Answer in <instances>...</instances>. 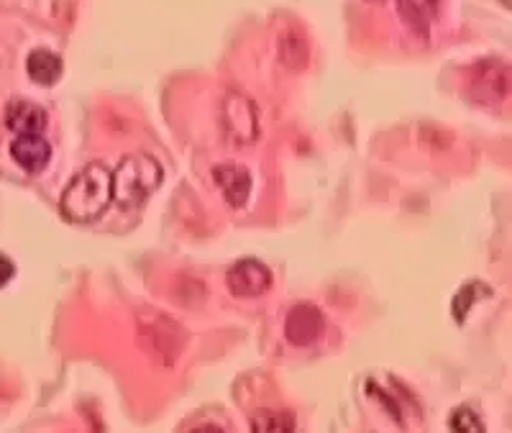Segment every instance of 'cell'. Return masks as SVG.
<instances>
[{
  "label": "cell",
  "mask_w": 512,
  "mask_h": 433,
  "mask_svg": "<svg viewBox=\"0 0 512 433\" xmlns=\"http://www.w3.org/2000/svg\"><path fill=\"white\" fill-rule=\"evenodd\" d=\"M113 203V172L103 162L85 164L62 190L59 213L72 223H93Z\"/></svg>",
  "instance_id": "cell-1"
},
{
  "label": "cell",
  "mask_w": 512,
  "mask_h": 433,
  "mask_svg": "<svg viewBox=\"0 0 512 433\" xmlns=\"http://www.w3.org/2000/svg\"><path fill=\"white\" fill-rule=\"evenodd\" d=\"M164 180L162 164L149 154H126L113 170V203L123 211L139 208L152 198Z\"/></svg>",
  "instance_id": "cell-2"
},
{
  "label": "cell",
  "mask_w": 512,
  "mask_h": 433,
  "mask_svg": "<svg viewBox=\"0 0 512 433\" xmlns=\"http://www.w3.org/2000/svg\"><path fill=\"white\" fill-rule=\"evenodd\" d=\"M221 131L236 147H249L262 134L259 106L246 93L231 90L221 100Z\"/></svg>",
  "instance_id": "cell-3"
},
{
  "label": "cell",
  "mask_w": 512,
  "mask_h": 433,
  "mask_svg": "<svg viewBox=\"0 0 512 433\" xmlns=\"http://www.w3.org/2000/svg\"><path fill=\"white\" fill-rule=\"evenodd\" d=\"M226 285L236 298H259L272 287V272L259 259H241L226 272Z\"/></svg>",
  "instance_id": "cell-4"
},
{
  "label": "cell",
  "mask_w": 512,
  "mask_h": 433,
  "mask_svg": "<svg viewBox=\"0 0 512 433\" xmlns=\"http://www.w3.org/2000/svg\"><path fill=\"white\" fill-rule=\"evenodd\" d=\"M323 331H326V321L315 305L300 303L287 313L285 336L292 346H300V349L313 346L315 341L323 339Z\"/></svg>",
  "instance_id": "cell-5"
},
{
  "label": "cell",
  "mask_w": 512,
  "mask_h": 433,
  "mask_svg": "<svg viewBox=\"0 0 512 433\" xmlns=\"http://www.w3.org/2000/svg\"><path fill=\"white\" fill-rule=\"evenodd\" d=\"M213 180H216L218 190L226 198V203L231 208H244L251 198V188H254V180H251V172L246 170L244 164L236 162H223L213 170Z\"/></svg>",
  "instance_id": "cell-6"
},
{
  "label": "cell",
  "mask_w": 512,
  "mask_h": 433,
  "mask_svg": "<svg viewBox=\"0 0 512 433\" xmlns=\"http://www.w3.org/2000/svg\"><path fill=\"white\" fill-rule=\"evenodd\" d=\"M13 162L29 175H39L52 162V144L41 134H21L11 144Z\"/></svg>",
  "instance_id": "cell-7"
},
{
  "label": "cell",
  "mask_w": 512,
  "mask_h": 433,
  "mask_svg": "<svg viewBox=\"0 0 512 433\" xmlns=\"http://www.w3.org/2000/svg\"><path fill=\"white\" fill-rule=\"evenodd\" d=\"M3 123H6V129L13 131V134H44L49 126V116L47 111L31 100L16 98L11 100L3 111Z\"/></svg>",
  "instance_id": "cell-8"
},
{
  "label": "cell",
  "mask_w": 512,
  "mask_h": 433,
  "mask_svg": "<svg viewBox=\"0 0 512 433\" xmlns=\"http://www.w3.org/2000/svg\"><path fill=\"white\" fill-rule=\"evenodd\" d=\"M26 72H29V77L36 85H44V88L57 85L64 72L62 57L52 52V49H34L29 59H26Z\"/></svg>",
  "instance_id": "cell-9"
},
{
  "label": "cell",
  "mask_w": 512,
  "mask_h": 433,
  "mask_svg": "<svg viewBox=\"0 0 512 433\" xmlns=\"http://www.w3.org/2000/svg\"><path fill=\"white\" fill-rule=\"evenodd\" d=\"M477 77H472V88H482V98H487V90L492 98H505L510 90V70L500 65L497 59H487L482 65L474 67Z\"/></svg>",
  "instance_id": "cell-10"
},
{
  "label": "cell",
  "mask_w": 512,
  "mask_h": 433,
  "mask_svg": "<svg viewBox=\"0 0 512 433\" xmlns=\"http://www.w3.org/2000/svg\"><path fill=\"white\" fill-rule=\"evenodd\" d=\"M400 13L415 34L425 36L441 13V0H400Z\"/></svg>",
  "instance_id": "cell-11"
},
{
  "label": "cell",
  "mask_w": 512,
  "mask_h": 433,
  "mask_svg": "<svg viewBox=\"0 0 512 433\" xmlns=\"http://www.w3.org/2000/svg\"><path fill=\"white\" fill-rule=\"evenodd\" d=\"M297 426L295 416L290 410H259L254 418H251V431L259 433H287Z\"/></svg>",
  "instance_id": "cell-12"
},
{
  "label": "cell",
  "mask_w": 512,
  "mask_h": 433,
  "mask_svg": "<svg viewBox=\"0 0 512 433\" xmlns=\"http://www.w3.org/2000/svg\"><path fill=\"white\" fill-rule=\"evenodd\" d=\"M280 57L287 67L292 70H303L305 62H308V44L305 39H300L297 34H287L280 41Z\"/></svg>",
  "instance_id": "cell-13"
},
{
  "label": "cell",
  "mask_w": 512,
  "mask_h": 433,
  "mask_svg": "<svg viewBox=\"0 0 512 433\" xmlns=\"http://www.w3.org/2000/svg\"><path fill=\"white\" fill-rule=\"evenodd\" d=\"M479 295H489L487 285H482V282H469V285H464L459 290V295L454 298V318L459 323H464L466 313L472 311V305L477 303Z\"/></svg>",
  "instance_id": "cell-14"
},
{
  "label": "cell",
  "mask_w": 512,
  "mask_h": 433,
  "mask_svg": "<svg viewBox=\"0 0 512 433\" xmlns=\"http://www.w3.org/2000/svg\"><path fill=\"white\" fill-rule=\"evenodd\" d=\"M448 428H451V431L479 433L484 431V421L482 416H477V410H472L469 405H459V408L451 410V416H448Z\"/></svg>",
  "instance_id": "cell-15"
},
{
  "label": "cell",
  "mask_w": 512,
  "mask_h": 433,
  "mask_svg": "<svg viewBox=\"0 0 512 433\" xmlns=\"http://www.w3.org/2000/svg\"><path fill=\"white\" fill-rule=\"evenodd\" d=\"M13 277H16V264L11 257L0 254V287H6Z\"/></svg>",
  "instance_id": "cell-16"
},
{
  "label": "cell",
  "mask_w": 512,
  "mask_h": 433,
  "mask_svg": "<svg viewBox=\"0 0 512 433\" xmlns=\"http://www.w3.org/2000/svg\"><path fill=\"white\" fill-rule=\"evenodd\" d=\"M369 3H382V0H369Z\"/></svg>",
  "instance_id": "cell-17"
}]
</instances>
